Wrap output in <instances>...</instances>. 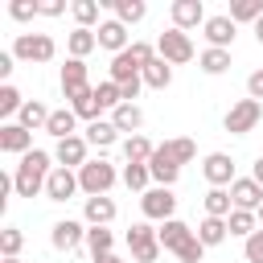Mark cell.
I'll use <instances>...</instances> for the list:
<instances>
[{"label": "cell", "instance_id": "603a6c76", "mask_svg": "<svg viewBox=\"0 0 263 263\" xmlns=\"http://www.w3.org/2000/svg\"><path fill=\"white\" fill-rule=\"evenodd\" d=\"M16 123L25 127V132H45V123H49V107L45 103H37V99H25V107H21V115H16Z\"/></svg>", "mask_w": 263, "mask_h": 263}, {"label": "cell", "instance_id": "74e56055", "mask_svg": "<svg viewBox=\"0 0 263 263\" xmlns=\"http://www.w3.org/2000/svg\"><path fill=\"white\" fill-rule=\"evenodd\" d=\"M70 12H74V21H78V29H90V25L99 21V0H74ZM99 25H103V21H99Z\"/></svg>", "mask_w": 263, "mask_h": 263}, {"label": "cell", "instance_id": "ab89813d", "mask_svg": "<svg viewBox=\"0 0 263 263\" xmlns=\"http://www.w3.org/2000/svg\"><path fill=\"white\" fill-rule=\"evenodd\" d=\"M164 148L173 152V160H177V164H189V160L197 156V144H193L189 136H177V140H164Z\"/></svg>", "mask_w": 263, "mask_h": 263}, {"label": "cell", "instance_id": "f35d334b", "mask_svg": "<svg viewBox=\"0 0 263 263\" xmlns=\"http://www.w3.org/2000/svg\"><path fill=\"white\" fill-rule=\"evenodd\" d=\"M21 107H25L21 90H16L12 82H4V86H0V115H4V119H8V115H21Z\"/></svg>", "mask_w": 263, "mask_h": 263}, {"label": "cell", "instance_id": "7bdbcfd3", "mask_svg": "<svg viewBox=\"0 0 263 263\" xmlns=\"http://www.w3.org/2000/svg\"><path fill=\"white\" fill-rule=\"evenodd\" d=\"M127 53H132V62H136L140 70H144L148 62H156V58H160V53H156V45H148V41H132V45H127Z\"/></svg>", "mask_w": 263, "mask_h": 263}, {"label": "cell", "instance_id": "f6af8a7d", "mask_svg": "<svg viewBox=\"0 0 263 263\" xmlns=\"http://www.w3.org/2000/svg\"><path fill=\"white\" fill-rule=\"evenodd\" d=\"M247 99L263 103V70H251V74H247Z\"/></svg>", "mask_w": 263, "mask_h": 263}, {"label": "cell", "instance_id": "4fadbf2b", "mask_svg": "<svg viewBox=\"0 0 263 263\" xmlns=\"http://www.w3.org/2000/svg\"><path fill=\"white\" fill-rule=\"evenodd\" d=\"M173 29H197V25H205L210 16H205V8H201V0H173Z\"/></svg>", "mask_w": 263, "mask_h": 263}, {"label": "cell", "instance_id": "9a60e30c", "mask_svg": "<svg viewBox=\"0 0 263 263\" xmlns=\"http://www.w3.org/2000/svg\"><path fill=\"white\" fill-rule=\"evenodd\" d=\"M230 201H234V210H259L263 205V185L255 177H238L230 185Z\"/></svg>", "mask_w": 263, "mask_h": 263}, {"label": "cell", "instance_id": "7c38bea8", "mask_svg": "<svg viewBox=\"0 0 263 263\" xmlns=\"http://www.w3.org/2000/svg\"><path fill=\"white\" fill-rule=\"evenodd\" d=\"M49 242H53V251H74L78 242H86V226L74 222V218H62V222H53Z\"/></svg>", "mask_w": 263, "mask_h": 263}, {"label": "cell", "instance_id": "ee69618b", "mask_svg": "<svg viewBox=\"0 0 263 263\" xmlns=\"http://www.w3.org/2000/svg\"><path fill=\"white\" fill-rule=\"evenodd\" d=\"M242 255H247V263H263V226L242 242Z\"/></svg>", "mask_w": 263, "mask_h": 263}, {"label": "cell", "instance_id": "7402d4cb", "mask_svg": "<svg viewBox=\"0 0 263 263\" xmlns=\"http://www.w3.org/2000/svg\"><path fill=\"white\" fill-rule=\"evenodd\" d=\"M74 127H78V115H74L70 107H58V111H49V123H45V132H49L53 140H70V136H78Z\"/></svg>", "mask_w": 263, "mask_h": 263}, {"label": "cell", "instance_id": "8d00e7d4", "mask_svg": "<svg viewBox=\"0 0 263 263\" xmlns=\"http://www.w3.org/2000/svg\"><path fill=\"white\" fill-rule=\"evenodd\" d=\"M21 247H25L21 226H4V230H0V255H4V259H21Z\"/></svg>", "mask_w": 263, "mask_h": 263}, {"label": "cell", "instance_id": "30bf717a", "mask_svg": "<svg viewBox=\"0 0 263 263\" xmlns=\"http://www.w3.org/2000/svg\"><path fill=\"white\" fill-rule=\"evenodd\" d=\"M148 173H152V181H156V185L173 189V181L181 177V164L173 160V152H168L164 144H156V152H152V160H148Z\"/></svg>", "mask_w": 263, "mask_h": 263}, {"label": "cell", "instance_id": "e575fe53", "mask_svg": "<svg viewBox=\"0 0 263 263\" xmlns=\"http://www.w3.org/2000/svg\"><path fill=\"white\" fill-rule=\"evenodd\" d=\"M119 181H123L127 189H136V193H148V181H152V173H148V164H123Z\"/></svg>", "mask_w": 263, "mask_h": 263}, {"label": "cell", "instance_id": "3957f363", "mask_svg": "<svg viewBox=\"0 0 263 263\" xmlns=\"http://www.w3.org/2000/svg\"><path fill=\"white\" fill-rule=\"evenodd\" d=\"M53 53H58V45L49 33H16V41H12L16 62H49Z\"/></svg>", "mask_w": 263, "mask_h": 263}, {"label": "cell", "instance_id": "f5cc1de1", "mask_svg": "<svg viewBox=\"0 0 263 263\" xmlns=\"http://www.w3.org/2000/svg\"><path fill=\"white\" fill-rule=\"evenodd\" d=\"M90 263H119V259H115V255H95Z\"/></svg>", "mask_w": 263, "mask_h": 263}, {"label": "cell", "instance_id": "d6a6232c", "mask_svg": "<svg viewBox=\"0 0 263 263\" xmlns=\"http://www.w3.org/2000/svg\"><path fill=\"white\" fill-rule=\"evenodd\" d=\"M226 226H230V234H238V238H251V234L259 230V218H255V210H234V214L226 218Z\"/></svg>", "mask_w": 263, "mask_h": 263}, {"label": "cell", "instance_id": "f546056e", "mask_svg": "<svg viewBox=\"0 0 263 263\" xmlns=\"http://www.w3.org/2000/svg\"><path fill=\"white\" fill-rule=\"evenodd\" d=\"M173 82V66L164 62V58H156V62H148L144 66V86H152V90H164Z\"/></svg>", "mask_w": 263, "mask_h": 263}, {"label": "cell", "instance_id": "836d02e7", "mask_svg": "<svg viewBox=\"0 0 263 263\" xmlns=\"http://www.w3.org/2000/svg\"><path fill=\"white\" fill-rule=\"evenodd\" d=\"M197 66H201L205 74H226V70H230V49H201Z\"/></svg>", "mask_w": 263, "mask_h": 263}, {"label": "cell", "instance_id": "7dc6e473", "mask_svg": "<svg viewBox=\"0 0 263 263\" xmlns=\"http://www.w3.org/2000/svg\"><path fill=\"white\" fill-rule=\"evenodd\" d=\"M62 12H66L62 0H41V16H62Z\"/></svg>", "mask_w": 263, "mask_h": 263}, {"label": "cell", "instance_id": "e0dca14e", "mask_svg": "<svg viewBox=\"0 0 263 263\" xmlns=\"http://www.w3.org/2000/svg\"><path fill=\"white\" fill-rule=\"evenodd\" d=\"M82 90H90V82H86V62L66 58V66H62V95L74 99V95H82Z\"/></svg>", "mask_w": 263, "mask_h": 263}, {"label": "cell", "instance_id": "cb8c5ba5", "mask_svg": "<svg viewBox=\"0 0 263 263\" xmlns=\"http://www.w3.org/2000/svg\"><path fill=\"white\" fill-rule=\"evenodd\" d=\"M66 49H70V58L86 62V53H90V49H99V37H95V29H74V33L66 37Z\"/></svg>", "mask_w": 263, "mask_h": 263}, {"label": "cell", "instance_id": "ffe728a7", "mask_svg": "<svg viewBox=\"0 0 263 263\" xmlns=\"http://www.w3.org/2000/svg\"><path fill=\"white\" fill-rule=\"evenodd\" d=\"M82 218H86V226H107V222H115V201H111L107 193H103V197H86Z\"/></svg>", "mask_w": 263, "mask_h": 263}, {"label": "cell", "instance_id": "f1b7e54d", "mask_svg": "<svg viewBox=\"0 0 263 263\" xmlns=\"http://www.w3.org/2000/svg\"><path fill=\"white\" fill-rule=\"evenodd\" d=\"M234 25H255L263 16V0H230V12H226Z\"/></svg>", "mask_w": 263, "mask_h": 263}, {"label": "cell", "instance_id": "4316f807", "mask_svg": "<svg viewBox=\"0 0 263 263\" xmlns=\"http://www.w3.org/2000/svg\"><path fill=\"white\" fill-rule=\"evenodd\" d=\"M115 140H119V132H115L111 119H95V123H86V144H95V148H111Z\"/></svg>", "mask_w": 263, "mask_h": 263}, {"label": "cell", "instance_id": "d6986e66", "mask_svg": "<svg viewBox=\"0 0 263 263\" xmlns=\"http://www.w3.org/2000/svg\"><path fill=\"white\" fill-rule=\"evenodd\" d=\"M95 37H99V45L111 49V53H123V49H127V25H119V21H103V25L95 29Z\"/></svg>", "mask_w": 263, "mask_h": 263}, {"label": "cell", "instance_id": "52a82bcc", "mask_svg": "<svg viewBox=\"0 0 263 263\" xmlns=\"http://www.w3.org/2000/svg\"><path fill=\"white\" fill-rule=\"evenodd\" d=\"M140 210H144V218H148V222H168V218H173V210H177V197H173V189L152 185V189L140 197Z\"/></svg>", "mask_w": 263, "mask_h": 263}, {"label": "cell", "instance_id": "816d5d0a", "mask_svg": "<svg viewBox=\"0 0 263 263\" xmlns=\"http://www.w3.org/2000/svg\"><path fill=\"white\" fill-rule=\"evenodd\" d=\"M251 29H255V41H259V45H263V16H259V21H255V25H251Z\"/></svg>", "mask_w": 263, "mask_h": 263}, {"label": "cell", "instance_id": "5bb4252c", "mask_svg": "<svg viewBox=\"0 0 263 263\" xmlns=\"http://www.w3.org/2000/svg\"><path fill=\"white\" fill-rule=\"evenodd\" d=\"M86 136H70V140H58V148H53V160L62 164V168H82L86 164Z\"/></svg>", "mask_w": 263, "mask_h": 263}, {"label": "cell", "instance_id": "8fae6325", "mask_svg": "<svg viewBox=\"0 0 263 263\" xmlns=\"http://www.w3.org/2000/svg\"><path fill=\"white\" fill-rule=\"evenodd\" d=\"M78 189H82V185H78V173H74V168H62V164H58V168L49 173V181H45V197H49V201H70Z\"/></svg>", "mask_w": 263, "mask_h": 263}, {"label": "cell", "instance_id": "d590c367", "mask_svg": "<svg viewBox=\"0 0 263 263\" xmlns=\"http://www.w3.org/2000/svg\"><path fill=\"white\" fill-rule=\"evenodd\" d=\"M86 247H90V259H95V255H111L115 234H111L107 226H90V230H86Z\"/></svg>", "mask_w": 263, "mask_h": 263}, {"label": "cell", "instance_id": "6da1fadb", "mask_svg": "<svg viewBox=\"0 0 263 263\" xmlns=\"http://www.w3.org/2000/svg\"><path fill=\"white\" fill-rule=\"evenodd\" d=\"M49 160H53V156H49L45 148L25 152L21 164L12 168V193H16V197H37V193H45V181H49V173L58 168V164H49Z\"/></svg>", "mask_w": 263, "mask_h": 263}, {"label": "cell", "instance_id": "d4e9b609", "mask_svg": "<svg viewBox=\"0 0 263 263\" xmlns=\"http://www.w3.org/2000/svg\"><path fill=\"white\" fill-rule=\"evenodd\" d=\"M152 152H156V144H152L148 136H127V140H123V156H127V164H148Z\"/></svg>", "mask_w": 263, "mask_h": 263}, {"label": "cell", "instance_id": "8992f818", "mask_svg": "<svg viewBox=\"0 0 263 263\" xmlns=\"http://www.w3.org/2000/svg\"><path fill=\"white\" fill-rule=\"evenodd\" d=\"M263 119V103H255V99H238L230 111H226V132L230 136H247V132H255V123Z\"/></svg>", "mask_w": 263, "mask_h": 263}, {"label": "cell", "instance_id": "44dd1931", "mask_svg": "<svg viewBox=\"0 0 263 263\" xmlns=\"http://www.w3.org/2000/svg\"><path fill=\"white\" fill-rule=\"evenodd\" d=\"M111 123H115V132H132V136H140V127H144V111H140L136 103H119V107L111 111Z\"/></svg>", "mask_w": 263, "mask_h": 263}, {"label": "cell", "instance_id": "db71d44e", "mask_svg": "<svg viewBox=\"0 0 263 263\" xmlns=\"http://www.w3.org/2000/svg\"><path fill=\"white\" fill-rule=\"evenodd\" d=\"M255 218H259V226H263V205H259V210H255Z\"/></svg>", "mask_w": 263, "mask_h": 263}, {"label": "cell", "instance_id": "83f0119b", "mask_svg": "<svg viewBox=\"0 0 263 263\" xmlns=\"http://www.w3.org/2000/svg\"><path fill=\"white\" fill-rule=\"evenodd\" d=\"M226 234H230L226 218H201V226H197L201 247H218V242H226Z\"/></svg>", "mask_w": 263, "mask_h": 263}, {"label": "cell", "instance_id": "681fc988", "mask_svg": "<svg viewBox=\"0 0 263 263\" xmlns=\"http://www.w3.org/2000/svg\"><path fill=\"white\" fill-rule=\"evenodd\" d=\"M8 189H12V177H0V210L8 205Z\"/></svg>", "mask_w": 263, "mask_h": 263}, {"label": "cell", "instance_id": "9c48e42d", "mask_svg": "<svg viewBox=\"0 0 263 263\" xmlns=\"http://www.w3.org/2000/svg\"><path fill=\"white\" fill-rule=\"evenodd\" d=\"M156 234H160V247H164V251H173V255H177V251H185V247L197 238V230H193L189 222H181V218L160 222V230H156Z\"/></svg>", "mask_w": 263, "mask_h": 263}, {"label": "cell", "instance_id": "11a10c76", "mask_svg": "<svg viewBox=\"0 0 263 263\" xmlns=\"http://www.w3.org/2000/svg\"><path fill=\"white\" fill-rule=\"evenodd\" d=\"M4 263H21V259H4Z\"/></svg>", "mask_w": 263, "mask_h": 263}, {"label": "cell", "instance_id": "2e32d148", "mask_svg": "<svg viewBox=\"0 0 263 263\" xmlns=\"http://www.w3.org/2000/svg\"><path fill=\"white\" fill-rule=\"evenodd\" d=\"M0 152H12V156L33 152V132H25L21 123H0Z\"/></svg>", "mask_w": 263, "mask_h": 263}, {"label": "cell", "instance_id": "b9f144b4", "mask_svg": "<svg viewBox=\"0 0 263 263\" xmlns=\"http://www.w3.org/2000/svg\"><path fill=\"white\" fill-rule=\"evenodd\" d=\"M8 16L12 21H33V16H41V0H12Z\"/></svg>", "mask_w": 263, "mask_h": 263}, {"label": "cell", "instance_id": "7a4b0ae2", "mask_svg": "<svg viewBox=\"0 0 263 263\" xmlns=\"http://www.w3.org/2000/svg\"><path fill=\"white\" fill-rule=\"evenodd\" d=\"M115 181H119V173H115V164L103 160V156H99V160H86V164L78 168V185H82L86 197H103Z\"/></svg>", "mask_w": 263, "mask_h": 263}, {"label": "cell", "instance_id": "f907efd6", "mask_svg": "<svg viewBox=\"0 0 263 263\" xmlns=\"http://www.w3.org/2000/svg\"><path fill=\"white\" fill-rule=\"evenodd\" d=\"M251 177L263 185V156H255V164H251Z\"/></svg>", "mask_w": 263, "mask_h": 263}, {"label": "cell", "instance_id": "277c9868", "mask_svg": "<svg viewBox=\"0 0 263 263\" xmlns=\"http://www.w3.org/2000/svg\"><path fill=\"white\" fill-rule=\"evenodd\" d=\"M127 251H132L136 263H156L164 247H160V234H156L148 222H136V226L127 230Z\"/></svg>", "mask_w": 263, "mask_h": 263}, {"label": "cell", "instance_id": "484cf974", "mask_svg": "<svg viewBox=\"0 0 263 263\" xmlns=\"http://www.w3.org/2000/svg\"><path fill=\"white\" fill-rule=\"evenodd\" d=\"M111 8H115V21L119 25H140L148 16V4L144 0H111Z\"/></svg>", "mask_w": 263, "mask_h": 263}, {"label": "cell", "instance_id": "c3c4849f", "mask_svg": "<svg viewBox=\"0 0 263 263\" xmlns=\"http://www.w3.org/2000/svg\"><path fill=\"white\" fill-rule=\"evenodd\" d=\"M12 62H16L12 53H0V78H8V74H12Z\"/></svg>", "mask_w": 263, "mask_h": 263}, {"label": "cell", "instance_id": "1f68e13d", "mask_svg": "<svg viewBox=\"0 0 263 263\" xmlns=\"http://www.w3.org/2000/svg\"><path fill=\"white\" fill-rule=\"evenodd\" d=\"M230 214H234L230 189H210L205 193V218H230Z\"/></svg>", "mask_w": 263, "mask_h": 263}, {"label": "cell", "instance_id": "ac0fdd59", "mask_svg": "<svg viewBox=\"0 0 263 263\" xmlns=\"http://www.w3.org/2000/svg\"><path fill=\"white\" fill-rule=\"evenodd\" d=\"M205 41H210V49H230V41H234V21L222 12V16H210L205 25Z\"/></svg>", "mask_w": 263, "mask_h": 263}, {"label": "cell", "instance_id": "bcb514c9", "mask_svg": "<svg viewBox=\"0 0 263 263\" xmlns=\"http://www.w3.org/2000/svg\"><path fill=\"white\" fill-rule=\"evenodd\" d=\"M201 255H205V247H201V238H193L185 251H177V259L181 263H201Z\"/></svg>", "mask_w": 263, "mask_h": 263}, {"label": "cell", "instance_id": "5b68a950", "mask_svg": "<svg viewBox=\"0 0 263 263\" xmlns=\"http://www.w3.org/2000/svg\"><path fill=\"white\" fill-rule=\"evenodd\" d=\"M156 53H160L168 66H185V62H193V41H189V33H181V29H164V33L156 37Z\"/></svg>", "mask_w": 263, "mask_h": 263}, {"label": "cell", "instance_id": "60d3db41", "mask_svg": "<svg viewBox=\"0 0 263 263\" xmlns=\"http://www.w3.org/2000/svg\"><path fill=\"white\" fill-rule=\"evenodd\" d=\"M95 99H99V107H103V111H115V107H119V103H123V99H119V86H115V82H111V78H107V82H99V86H95Z\"/></svg>", "mask_w": 263, "mask_h": 263}, {"label": "cell", "instance_id": "4dcf8cb0", "mask_svg": "<svg viewBox=\"0 0 263 263\" xmlns=\"http://www.w3.org/2000/svg\"><path fill=\"white\" fill-rule=\"evenodd\" d=\"M70 111H74L78 119L95 123V119H99V111H103V107H99V99H95V86H90V90H82V95H74V99H70Z\"/></svg>", "mask_w": 263, "mask_h": 263}, {"label": "cell", "instance_id": "ba28073f", "mask_svg": "<svg viewBox=\"0 0 263 263\" xmlns=\"http://www.w3.org/2000/svg\"><path fill=\"white\" fill-rule=\"evenodd\" d=\"M201 173H205V181L214 185V189H230L238 177H234V160L226 156V152H210L205 160H201Z\"/></svg>", "mask_w": 263, "mask_h": 263}]
</instances>
